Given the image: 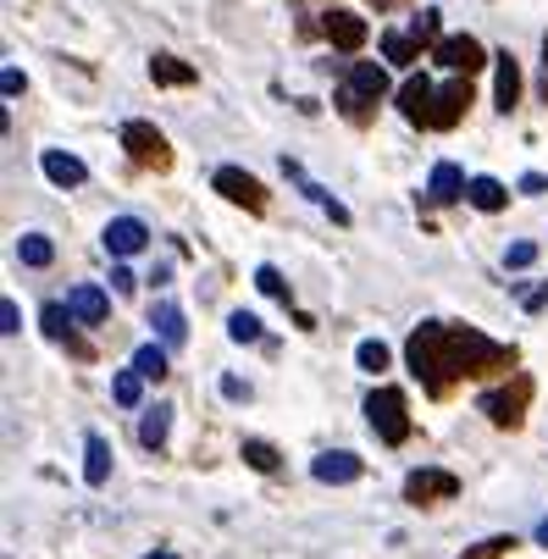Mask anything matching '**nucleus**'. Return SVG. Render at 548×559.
<instances>
[{
    "label": "nucleus",
    "instance_id": "nucleus-1",
    "mask_svg": "<svg viewBox=\"0 0 548 559\" xmlns=\"http://www.w3.org/2000/svg\"><path fill=\"white\" fill-rule=\"evenodd\" d=\"M405 360H410V371H416V382L432 393V399H443L449 388H454V349H449V322H421L416 333H410V344H405Z\"/></svg>",
    "mask_w": 548,
    "mask_h": 559
},
{
    "label": "nucleus",
    "instance_id": "nucleus-2",
    "mask_svg": "<svg viewBox=\"0 0 548 559\" xmlns=\"http://www.w3.org/2000/svg\"><path fill=\"white\" fill-rule=\"evenodd\" d=\"M449 349H454L460 377H510L515 371V349L477 333V328H449Z\"/></svg>",
    "mask_w": 548,
    "mask_h": 559
},
{
    "label": "nucleus",
    "instance_id": "nucleus-3",
    "mask_svg": "<svg viewBox=\"0 0 548 559\" xmlns=\"http://www.w3.org/2000/svg\"><path fill=\"white\" fill-rule=\"evenodd\" d=\"M526 405H532V377H526V371H515L504 388H488V393L477 399V411H483L493 427H504V432H515V427L526 421Z\"/></svg>",
    "mask_w": 548,
    "mask_h": 559
},
{
    "label": "nucleus",
    "instance_id": "nucleus-4",
    "mask_svg": "<svg viewBox=\"0 0 548 559\" xmlns=\"http://www.w3.org/2000/svg\"><path fill=\"white\" fill-rule=\"evenodd\" d=\"M366 421L382 443H405L410 438V399L400 388H371L366 399Z\"/></svg>",
    "mask_w": 548,
    "mask_h": 559
},
{
    "label": "nucleus",
    "instance_id": "nucleus-5",
    "mask_svg": "<svg viewBox=\"0 0 548 559\" xmlns=\"http://www.w3.org/2000/svg\"><path fill=\"white\" fill-rule=\"evenodd\" d=\"M117 144L128 150V162L133 167H150V173H167L172 167V144H167V133L155 128V122H122V133H117Z\"/></svg>",
    "mask_w": 548,
    "mask_h": 559
},
{
    "label": "nucleus",
    "instance_id": "nucleus-6",
    "mask_svg": "<svg viewBox=\"0 0 548 559\" xmlns=\"http://www.w3.org/2000/svg\"><path fill=\"white\" fill-rule=\"evenodd\" d=\"M454 493H460V476H454V471H432V465H427V471H410V476H405V499H410L416 510L449 504Z\"/></svg>",
    "mask_w": 548,
    "mask_h": 559
},
{
    "label": "nucleus",
    "instance_id": "nucleus-7",
    "mask_svg": "<svg viewBox=\"0 0 548 559\" xmlns=\"http://www.w3.org/2000/svg\"><path fill=\"white\" fill-rule=\"evenodd\" d=\"M432 61H443L454 78H472V72L488 67V50H483V39H472V34H443L438 50H432Z\"/></svg>",
    "mask_w": 548,
    "mask_h": 559
},
{
    "label": "nucleus",
    "instance_id": "nucleus-8",
    "mask_svg": "<svg viewBox=\"0 0 548 559\" xmlns=\"http://www.w3.org/2000/svg\"><path fill=\"white\" fill-rule=\"evenodd\" d=\"M211 189L222 194V200H233V205H245V211H266V189H261V178H250L245 167H216V178H211Z\"/></svg>",
    "mask_w": 548,
    "mask_h": 559
},
{
    "label": "nucleus",
    "instance_id": "nucleus-9",
    "mask_svg": "<svg viewBox=\"0 0 548 559\" xmlns=\"http://www.w3.org/2000/svg\"><path fill=\"white\" fill-rule=\"evenodd\" d=\"M432 100H438V90L427 84L421 72H410L405 84H400V117H405L410 128H432Z\"/></svg>",
    "mask_w": 548,
    "mask_h": 559
},
{
    "label": "nucleus",
    "instance_id": "nucleus-10",
    "mask_svg": "<svg viewBox=\"0 0 548 559\" xmlns=\"http://www.w3.org/2000/svg\"><path fill=\"white\" fill-rule=\"evenodd\" d=\"M360 471H366V460H360V454H349V449H327V454L310 460V476H317V483H333V488L360 483Z\"/></svg>",
    "mask_w": 548,
    "mask_h": 559
},
{
    "label": "nucleus",
    "instance_id": "nucleus-11",
    "mask_svg": "<svg viewBox=\"0 0 548 559\" xmlns=\"http://www.w3.org/2000/svg\"><path fill=\"white\" fill-rule=\"evenodd\" d=\"M100 238H106V250H111L117 261H128V255H139V250L150 245V227H144L139 216H111Z\"/></svg>",
    "mask_w": 548,
    "mask_h": 559
},
{
    "label": "nucleus",
    "instance_id": "nucleus-12",
    "mask_svg": "<svg viewBox=\"0 0 548 559\" xmlns=\"http://www.w3.org/2000/svg\"><path fill=\"white\" fill-rule=\"evenodd\" d=\"M322 34H327V45H333V50H349V56H355V50L366 45V34H371V28H366V17H355V12L333 7V12L322 17Z\"/></svg>",
    "mask_w": 548,
    "mask_h": 559
},
{
    "label": "nucleus",
    "instance_id": "nucleus-13",
    "mask_svg": "<svg viewBox=\"0 0 548 559\" xmlns=\"http://www.w3.org/2000/svg\"><path fill=\"white\" fill-rule=\"evenodd\" d=\"M465 106H472V78H449L432 100V128H454L465 117Z\"/></svg>",
    "mask_w": 548,
    "mask_h": 559
},
{
    "label": "nucleus",
    "instance_id": "nucleus-14",
    "mask_svg": "<svg viewBox=\"0 0 548 559\" xmlns=\"http://www.w3.org/2000/svg\"><path fill=\"white\" fill-rule=\"evenodd\" d=\"M67 310H72L84 328H100L106 316H111V299H106V288H95V283H78V288L67 294Z\"/></svg>",
    "mask_w": 548,
    "mask_h": 559
},
{
    "label": "nucleus",
    "instance_id": "nucleus-15",
    "mask_svg": "<svg viewBox=\"0 0 548 559\" xmlns=\"http://www.w3.org/2000/svg\"><path fill=\"white\" fill-rule=\"evenodd\" d=\"M465 189H472V178H465L454 162H438L432 183H427V205H454V200H465Z\"/></svg>",
    "mask_w": 548,
    "mask_h": 559
},
{
    "label": "nucleus",
    "instance_id": "nucleus-16",
    "mask_svg": "<svg viewBox=\"0 0 548 559\" xmlns=\"http://www.w3.org/2000/svg\"><path fill=\"white\" fill-rule=\"evenodd\" d=\"M39 173H45L56 189H78V183L90 178V167L78 162V155H67V150H45V155H39Z\"/></svg>",
    "mask_w": 548,
    "mask_h": 559
},
{
    "label": "nucleus",
    "instance_id": "nucleus-17",
    "mask_svg": "<svg viewBox=\"0 0 548 559\" xmlns=\"http://www.w3.org/2000/svg\"><path fill=\"white\" fill-rule=\"evenodd\" d=\"M150 328H155V338H162L167 349H178V344L189 338V322H183V310H178L172 299H155V305H150Z\"/></svg>",
    "mask_w": 548,
    "mask_h": 559
},
{
    "label": "nucleus",
    "instance_id": "nucleus-18",
    "mask_svg": "<svg viewBox=\"0 0 548 559\" xmlns=\"http://www.w3.org/2000/svg\"><path fill=\"white\" fill-rule=\"evenodd\" d=\"M493 67H499V78H493V100H499V111H515V106H521V61H515L510 50H499Z\"/></svg>",
    "mask_w": 548,
    "mask_h": 559
},
{
    "label": "nucleus",
    "instance_id": "nucleus-19",
    "mask_svg": "<svg viewBox=\"0 0 548 559\" xmlns=\"http://www.w3.org/2000/svg\"><path fill=\"white\" fill-rule=\"evenodd\" d=\"M150 78H155L162 90H189L200 72H194L183 56H167V50H162V56H150Z\"/></svg>",
    "mask_w": 548,
    "mask_h": 559
},
{
    "label": "nucleus",
    "instance_id": "nucleus-20",
    "mask_svg": "<svg viewBox=\"0 0 548 559\" xmlns=\"http://www.w3.org/2000/svg\"><path fill=\"white\" fill-rule=\"evenodd\" d=\"M106 476H111V443L100 432L84 438V483L90 488H106Z\"/></svg>",
    "mask_w": 548,
    "mask_h": 559
},
{
    "label": "nucleus",
    "instance_id": "nucleus-21",
    "mask_svg": "<svg viewBox=\"0 0 548 559\" xmlns=\"http://www.w3.org/2000/svg\"><path fill=\"white\" fill-rule=\"evenodd\" d=\"M167 432H172V405H150L144 421H139V443L144 449H167Z\"/></svg>",
    "mask_w": 548,
    "mask_h": 559
},
{
    "label": "nucleus",
    "instance_id": "nucleus-22",
    "mask_svg": "<svg viewBox=\"0 0 548 559\" xmlns=\"http://www.w3.org/2000/svg\"><path fill=\"white\" fill-rule=\"evenodd\" d=\"M465 205H477V211H504L510 205V189L499 183V178H472V189H465Z\"/></svg>",
    "mask_w": 548,
    "mask_h": 559
},
{
    "label": "nucleus",
    "instance_id": "nucleus-23",
    "mask_svg": "<svg viewBox=\"0 0 548 559\" xmlns=\"http://www.w3.org/2000/svg\"><path fill=\"white\" fill-rule=\"evenodd\" d=\"M349 84H355L366 100H382V95H388V67H377V61H355V67H349Z\"/></svg>",
    "mask_w": 548,
    "mask_h": 559
},
{
    "label": "nucleus",
    "instance_id": "nucleus-24",
    "mask_svg": "<svg viewBox=\"0 0 548 559\" xmlns=\"http://www.w3.org/2000/svg\"><path fill=\"white\" fill-rule=\"evenodd\" d=\"M17 261L39 272V266H50V261H56V245H50L45 233H23V238H17Z\"/></svg>",
    "mask_w": 548,
    "mask_h": 559
},
{
    "label": "nucleus",
    "instance_id": "nucleus-25",
    "mask_svg": "<svg viewBox=\"0 0 548 559\" xmlns=\"http://www.w3.org/2000/svg\"><path fill=\"white\" fill-rule=\"evenodd\" d=\"M133 371H139L144 382H162V377H167V344H139Z\"/></svg>",
    "mask_w": 548,
    "mask_h": 559
},
{
    "label": "nucleus",
    "instance_id": "nucleus-26",
    "mask_svg": "<svg viewBox=\"0 0 548 559\" xmlns=\"http://www.w3.org/2000/svg\"><path fill=\"white\" fill-rule=\"evenodd\" d=\"M371 106H377V100H366V95L349 84V78H344V84H338V111H344L355 128H366V122H371Z\"/></svg>",
    "mask_w": 548,
    "mask_h": 559
},
{
    "label": "nucleus",
    "instance_id": "nucleus-27",
    "mask_svg": "<svg viewBox=\"0 0 548 559\" xmlns=\"http://www.w3.org/2000/svg\"><path fill=\"white\" fill-rule=\"evenodd\" d=\"M382 56L394 61V67H416L421 61V45L410 34H382Z\"/></svg>",
    "mask_w": 548,
    "mask_h": 559
},
{
    "label": "nucleus",
    "instance_id": "nucleus-28",
    "mask_svg": "<svg viewBox=\"0 0 548 559\" xmlns=\"http://www.w3.org/2000/svg\"><path fill=\"white\" fill-rule=\"evenodd\" d=\"M438 17H443V12H438V7H427V12L410 23V39H416L421 50H438V39H443V23H438Z\"/></svg>",
    "mask_w": 548,
    "mask_h": 559
},
{
    "label": "nucleus",
    "instance_id": "nucleus-29",
    "mask_svg": "<svg viewBox=\"0 0 548 559\" xmlns=\"http://www.w3.org/2000/svg\"><path fill=\"white\" fill-rule=\"evenodd\" d=\"M111 393H117V405H122V411H139V399H144V377H139V371H117Z\"/></svg>",
    "mask_w": 548,
    "mask_h": 559
},
{
    "label": "nucleus",
    "instance_id": "nucleus-30",
    "mask_svg": "<svg viewBox=\"0 0 548 559\" xmlns=\"http://www.w3.org/2000/svg\"><path fill=\"white\" fill-rule=\"evenodd\" d=\"M227 338H233V344H255V338H261V316L233 310V316H227Z\"/></svg>",
    "mask_w": 548,
    "mask_h": 559
},
{
    "label": "nucleus",
    "instance_id": "nucleus-31",
    "mask_svg": "<svg viewBox=\"0 0 548 559\" xmlns=\"http://www.w3.org/2000/svg\"><path fill=\"white\" fill-rule=\"evenodd\" d=\"M355 360H360V371H371V377H377V371H388V360H394V349H388L382 338H366V344L355 349Z\"/></svg>",
    "mask_w": 548,
    "mask_h": 559
},
{
    "label": "nucleus",
    "instance_id": "nucleus-32",
    "mask_svg": "<svg viewBox=\"0 0 548 559\" xmlns=\"http://www.w3.org/2000/svg\"><path fill=\"white\" fill-rule=\"evenodd\" d=\"M245 460H250L255 471H266V476H272V471L283 465V454H277V449H272L266 438H245Z\"/></svg>",
    "mask_w": 548,
    "mask_h": 559
},
{
    "label": "nucleus",
    "instance_id": "nucleus-33",
    "mask_svg": "<svg viewBox=\"0 0 548 559\" xmlns=\"http://www.w3.org/2000/svg\"><path fill=\"white\" fill-rule=\"evenodd\" d=\"M72 322H78V316H72L67 305H45V316H39V328H45L50 338H72Z\"/></svg>",
    "mask_w": 548,
    "mask_h": 559
},
{
    "label": "nucleus",
    "instance_id": "nucleus-34",
    "mask_svg": "<svg viewBox=\"0 0 548 559\" xmlns=\"http://www.w3.org/2000/svg\"><path fill=\"white\" fill-rule=\"evenodd\" d=\"M510 548H515V537H483L477 548H465L460 559H504Z\"/></svg>",
    "mask_w": 548,
    "mask_h": 559
},
{
    "label": "nucleus",
    "instance_id": "nucleus-35",
    "mask_svg": "<svg viewBox=\"0 0 548 559\" xmlns=\"http://www.w3.org/2000/svg\"><path fill=\"white\" fill-rule=\"evenodd\" d=\"M255 288H261V294H272V299H288V283H283V272H277V266H255Z\"/></svg>",
    "mask_w": 548,
    "mask_h": 559
},
{
    "label": "nucleus",
    "instance_id": "nucleus-36",
    "mask_svg": "<svg viewBox=\"0 0 548 559\" xmlns=\"http://www.w3.org/2000/svg\"><path fill=\"white\" fill-rule=\"evenodd\" d=\"M532 261H537V245H532V238H521V245L504 250V266H510V272H526Z\"/></svg>",
    "mask_w": 548,
    "mask_h": 559
},
{
    "label": "nucleus",
    "instance_id": "nucleus-37",
    "mask_svg": "<svg viewBox=\"0 0 548 559\" xmlns=\"http://www.w3.org/2000/svg\"><path fill=\"white\" fill-rule=\"evenodd\" d=\"M0 333H7V338L23 333V310H17V299H0Z\"/></svg>",
    "mask_w": 548,
    "mask_h": 559
},
{
    "label": "nucleus",
    "instance_id": "nucleus-38",
    "mask_svg": "<svg viewBox=\"0 0 548 559\" xmlns=\"http://www.w3.org/2000/svg\"><path fill=\"white\" fill-rule=\"evenodd\" d=\"M0 90H7V100H17V95H23V72L7 67V72H0Z\"/></svg>",
    "mask_w": 548,
    "mask_h": 559
},
{
    "label": "nucleus",
    "instance_id": "nucleus-39",
    "mask_svg": "<svg viewBox=\"0 0 548 559\" xmlns=\"http://www.w3.org/2000/svg\"><path fill=\"white\" fill-rule=\"evenodd\" d=\"M548 310V283H537L532 294H526V316H543Z\"/></svg>",
    "mask_w": 548,
    "mask_h": 559
},
{
    "label": "nucleus",
    "instance_id": "nucleus-40",
    "mask_svg": "<svg viewBox=\"0 0 548 559\" xmlns=\"http://www.w3.org/2000/svg\"><path fill=\"white\" fill-rule=\"evenodd\" d=\"M222 393L233 399V405H239V399H250V382H239V377H222Z\"/></svg>",
    "mask_w": 548,
    "mask_h": 559
},
{
    "label": "nucleus",
    "instance_id": "nucleus-41",
    "mask_svg": "<svg viewBox=\"0 0 548 559\" xmlns=\"http://www.w3.org/2000/svg\"><path fill=\"white\" fill-rule=\"evenodd\" d=\"M111 288H117V294H133L139 283H133V272H128V266H117V272H111Z\"/></svg>",
    "mask_w": 548,
    "mask_h": 559
},
{
    "label": "nucleus",
    "instance_id": "nucleus-42",
    "mask_svg": "<svg viewBox=\"0 0 548 559\" xmlns=\"http://www.w3.org/2000/svg\"><path fill=\"white\" fill-rule=\"evenodd\" d=\"M543 189H548L543 173H526V178H521V194H543Z\"/></svg>",
    "mask_w": 548,
    "mask_h": 559
},
{
    "label": "nucleus",
    "instance_id": "nucleus-43",
    "mask_svg": "<svg viewBox=\"0 0 548 559\" xmlns=\"http://www.w3.org/2000/svg\"><path fill=\"white\" fill-rule=\"evenodd\" d=\"M537 95L548 100V39H543V78H537Z\"/></svg>",
    "mask_w": 548,
    "mask_h": 559
},
{
    "label": "nucleus",
    "instance_id": "nucleus-44",
    "mask_svg": "<svg viewBox=\"0 0 548 559\" xmlns=\"http://www.w3.org/2000/svg\"><path fill=\"white\" fill-rule=\"evenodd\" d=\"M371 7H377V12H388V7H405V0H371Z\"/></svg>",
    "mask_w": 548,
    "mask_h": 559
},
{
    "label": "nucleus",
    "instance_id": "nucleus-45",
    "mask_svg": "<svg viewBox=\"0 0 548 559\" xmlns=\"http://www.w3.org/2000/svg\"><path fill=\"white\" fill-rule=\"evenodd\" d=\"M144 559H178V554H167V548H155V554H144Z\"/></svg>",
    "mask_w": 548,
    "mask_h": 559
},
{
    "label": "nucleus",
    "instance_id": "nucleus-46",
    "mask_svg": "<svg viewBox=\"0 0 548 559\" xmlns=\"http://www.w3.org/2000/svg\"><path fill=\"white\" fill-rule=\"evenodd\" d=\"M537 543H543V548H548V521H543V526H537Z\"/></svg>",
    "mask_w": 548,
    "mask_h": 559
}]
</instances>
